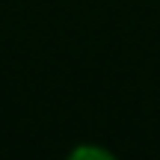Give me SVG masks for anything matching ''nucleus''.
<instances>
[{
  "instance_id": "1",
  "label": "nucleus",
  "mask_w": 160,
  "mask_h": 160,
  "mask_svg": "<svg viewBox=\"0 0 160 160\" xmlns=\"http://www.w3.org/2000/svg\"><path fill=\"white\" fill-rule=\"evenodd\" d=\"M74 160H86V157H95V160H113V151H107L104 145H80V148L71 151Z\"/></svg>"
}]
</instances>
